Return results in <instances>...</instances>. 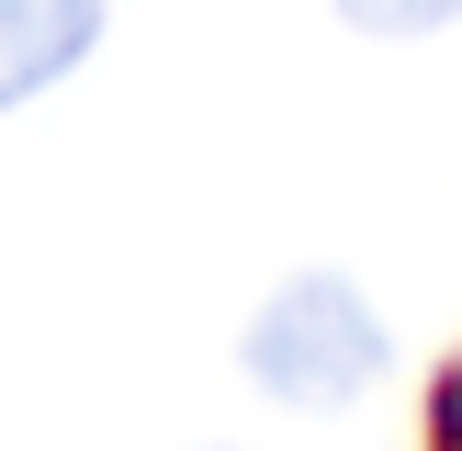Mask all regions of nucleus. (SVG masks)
<instances>
[{
	"instance_id": "f257e3e1",
	"label": "nucleus",
	"mask_w": 462,
	"mask_h": 451,
	"mask_svg": "<svg viewBox=\"0 0 462 451\" xmlns=\"http://www.w3.org/2000/svg\"><path fill=\"white\" fill-rule=\"evenodd\" d=\"M237 361H248V383H260L271 406H293V418H328V406H361V395L383 383L395 338H383L373 293H361L350 271H293V282L271 293L260 316H248Z\"/></svg>"
},
{
	"instance_id": "20e7f679",
	"label": "nucleus",
	"mask_w": 462,
	"mask_h": 451,
	"mask_svg": "<svg viewBox=\"0 0 462 451\" xmlns=\"http://www.w3.org/2000/svg\"><path fill=\"white\" fill-rule=\"evenodd\" d=\"M429 418H440V451H462V361L440 373V406H429Z\"/></svg>"
},
{
	"instance_id": "f03ea898",
	"label": "nucleus",
	"mask_w": 462,
	"mask_h": 451,
	"mask_svg": "<svg viewBox=\"0 0 462 451\" xmlns=\"http://www.w3.org/2000/svg\"><path fill=\"white\" fill-rule=\"evenodd\" d=\"M102 23H113V0H0V113L45 102L57 79H79Z\"/></svg>"
},
{
	"instance_id": "7ed1b4c3",
	"label": "nucleus",
	"mask_w": 462,
	"mask_h": 451,
	"mask_svg": "<svg viewBox=\"0 0 462 451\" xmlns=\"http://www.w3.org/2000/svg\"><path fill=\"white\" fill-rule=\"evenodd\" d=\"M350 34H451L462 23V0H328Z\"/></svg>"
}]
</instances>
